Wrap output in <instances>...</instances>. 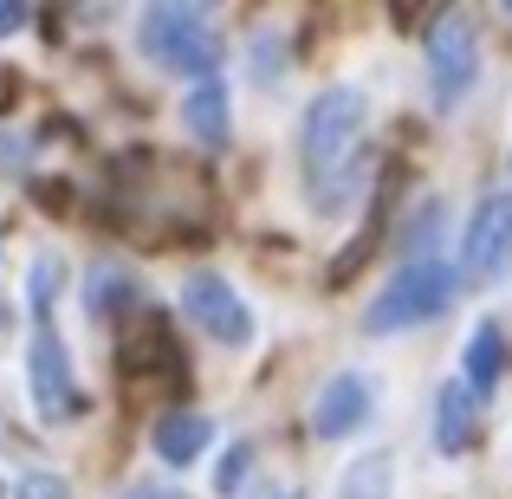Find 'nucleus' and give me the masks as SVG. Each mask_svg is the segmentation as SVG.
Returning <instances> with one entry per match:
<instances>
[{"label":"nucleus","mask_w":512,"mask_h":499,"mask_svg":"<svg viewBox=\"0 0 512 499\" xmlns=\"http://www.w3.org/2000/svg\"><path fill=\"white\" fill-rule=\"evenodd\" d=\"M208 441H214V422L201 409H175L150 428V448H156L163 467H195L201 454H208Z\"/></svg>","instance_id":"9"},{"label":"nucleus","mask_w":512,"mask_h":499,"mask_svg":"<svg viewBox=\"0 0 512 499\" xmlns=\"http://www.w3.org/2000/svg\"><path fill=\"white\" fill-rule=\"evenodd\" d=\"M247 467H253V448L234 441V448L221 454V467H214V493H240V487H247Z\"/></svg>","instance_id":"16"},{"label":"nucleus","mask_w":512,"mask_h":499,"mask_svg":"<svg viewBox=\"0 0 512 499\" xmlns=\"http://www.w3.org/2000/svg\"><path fill=\"white\" fill-rule=\"evenodd\" d=\"M13 499H72V487H65L52 467H26L20 487H13Z\"/></svg>","instance_id":"17"},{"label":"nucleus","mask_w":512,"mask_h":499,"mask_svg":"<svg viewBox=\"0 0 512 499\" xmlns=\"http://www.w3.org/2000/svg\"><path fill=\"white\" fill-rule=\"evenodd\" d=\"M461 363H467L461 383L474 389V396L500 389V376H506V337H500V325H474V337H467V350H461Z\"/></svg>","instance_id":"13"},{"label":"nucleus","mask_w":512,"mask_h":499,"mask_svg":"<svg viewBox=\"0 0 512 499\" xmlns=\"http://www.w3.org/2000/svg\"><path fill=\"white\" fill-rule=\"evenodd\" d=\"M182 124H188V137H195L201 150H221V143H227L234 117H227V85H221V78H201V85L182 98Z\"/></svg>","instance_id":"11"},{"label":"nucleus","mask_w":512,"mask_h":499,"mask_svg":"<svg viewBox=\"0 0 512 499\" xmlns=\"http://www.w3.org/2000/svg\"><path fill=\"white\" fill-rule=\"evenodd\" d=\"M182 312L201 337H214V344H227V350H247L253 331H260L253 325V305L240 299L234 279L214 273V266H195V273L182 279Z\"/></svg>","instance_id":"6"},{"label":"nucleus","mask_w":512,"mask_h":499,"mask_svg":"<svg viewBox=\"0 0 512 499\" xmlns=\"http://www.w3.org/2000/svg\"><path fill=\"white\" fill-rule=\"evenodd\" d=\"M124 499H182V493H175V487H150V480H143V487H130Z\"/></svg>","instance_id":"19"},{"label":"nucleus","mask_w":512,"mask_h":499,"mask_svg":"<svg viewBox=\"0 0 512 499\" xmlns=\"http://www.w3.org/2000/svg\"><path fill=\"white\" fill-rule=\"evenodd\" d=\"M474 428H480V396L461 383V376H448V383L435 389V448L461 454L467 441H474Z\"/></svg>","instance_id":"10"},{"label":"nucleus","mask_w":512,"mask_h":499,"mask_svg":"<svg viewBox=\"0 0 512 499\" xmlns=\"http://www.w3.org/2000/svg\"><path fill=\"white\" fill-rule=\"evenodd\" d=\"M279 499H305V493H279Z\"/></svg>","instance_id":"21"},{"label":"nucleus","mask_w":512,"mask_h":499,"mask_svg":"<svg viewBox=\"0 0 512 499\" xmlns=\"http://www.w3.org/2000/svg\"><path fill=\"white\" fill-rule=\"evenodd\" d=\"M85 292H91V318H111V325H124L130 312H143V305H150L130 266H98Z\"/></svg>","instance_id":"12"},{"label":"nucleus","mask_w":512,"mask_h":499,"mask_svg":"<svg viewBox=\"0 0 512 499\" xmlns=\"http://www.w3.org/2000/svg\"><path fill=\"white\" fill-rule=\"evenodd\" d=\"M454 292H461V273H454L448 253L396 260L389 286L376 292L370 312H363V331H370V337H396V331H409V325H435V318L454 305Z\"/></svg>","instance_id":"2"},{"label":"nucleus","mask_w":512,"mask_h":499,"mask_svg":"<svg viewBox=\"0 0 512 499\" xmlns=\"http://www.w3.org/2000/svg\"><path fill=\"white\" fill-rule=\"evenodd\" d=\"M363 137H370V98H363L357 85H325L312 104H305L299 175H305V195L318 201V214H344L350 208Z\"/></svg>","instance_id":"1"},{"label":"nucleus","mask_w":512,"mask_h":499,"mask_svg":"<svg viewBox=\"0 0 512 499\" xmlns=\"http://www.w3.org/2000/svg\"><path fill=\"white\" fill-rule=\"evenodd\" d=\"M59 286H65V260H59V253H39V260H33V279H26V299H33V318H46V312H52Z\"/></svg>","instance_id":"15"},{"label":"nucleus","mask_w":512,"mask_h":499,"mask_svg":"<svg viewBox=\"0 0 512 499\" xmlns=\"http://www.w3.org/2000/svg\"><path fill=\"white\" fill-rule=\"evenodd\" d=\"M512 266V188L480 195V208L461 227V273L467 279H500Z\"/></svg>","instance_id":"7"},{"label":"nucleus","mask_w":512,"mask_h":499,"mask_svg":"<svg viewBox=\"0 0 512 499\" xmlns=\"http://www.w3.org/2000/svg\"><path fill=\"white\" fill-rule=\"evenodd\" d=\"M480 85V26L467 7H448L428 26V91L435 111H461V98Z\"/></svg>","instance_id":"4"},{"label":"nucleus","mask_w":512,"mask_h":499,"mask_svg":"<svg viewBox=\"0 0 512 499\" xmlns=\"http://www.w3.org/2000/svg\"><path fill=\"white\" fill-rule=\"evenodd\" d=\"M26 396H33L39 422H78L85 415V389L72 376V357H65V337L52 325V312L33 318V337H26Z\"/></svg>","instance_id":"5"},{"label":"nucleus","mask_w":512,"mask_h":499,"mask_svg":"<svg viewBox=\"0 0 512 499\" xmlns=\"http://www.w3.org/2000/svg\"><path fill=\"white\" fill-rule=\"evenodd\" d=\"M370 409H376L370 376L338 370V376H331V383L312 396V435H318V441H344V435H357V428L370 422Z\"/></svg>","instance_id":"8"},{"label":"nucleus","mask_w":512,"mask_h":499,"mask_svg":"<svg viewBox=\"0 0 512 499\" xmlns=\"http://www.w3.org/2000/svg\"><path fill=\"white\" fill-rule=\"evenodd\" d=\"M20 26H26V7L20 0H0V39H13Z\"/></svg>","instance_id":"18"},{"label":"nucleus","mask_w":512,"mask_h":499,"mask_svg":"<svg viewBox=\"0 0 512 499\" xmlns=\"http://www.w3.org/2000/svg\"><path fill=\"white\" fill-rule=\"evenodd\" d=\"M338 499H396V454L389 448H370L344 467L338 480Z\"/></svg>","instance_id":"14"},{"label":"nucleus","mask_w":512,"mask_h":499,"mask_svg":"<svg viewBox=\"0 0 512 499\" xmlns=\"http://www.w3.org/2000/svg\"><path fill=\"white\" fill-rule=\"evenodd\" d=\"M137 46H143L150 65L182 72V78H195V85L214 78V65H221V33H214V20L195 0H156V7H143Z\"/></svg>","instance_id":"3"},{"label":"nucleus","mask_w":512,"mask_h":499,"mask_svg":"<svg viewBox=\"0 0 512 499\" xmlns=\"http://www.w3.org/2000/svg\"><path fill=\"white\" fill-rule=\"evenodd\" d=\"M7 325H13V318H7V305H0V337H7Z\"/></svg>","instance_id":"20"}]
</instances>
